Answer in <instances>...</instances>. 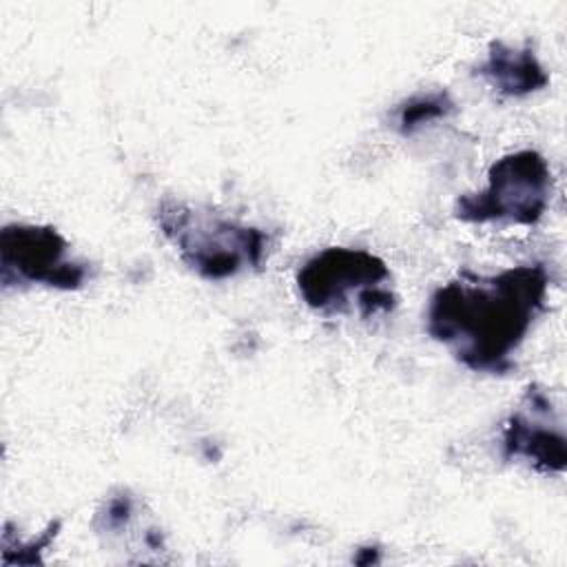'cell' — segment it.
<instances>
[{"mask_svg":"<svg viewBox=\"0 0 567 567\" xmlns=\"http://www.w3.org/2000/svg\"><path fill=\"white\" fill-rule=\"evenodd\" d=\"M547 290L543 264H520L496 275L461 270L432 292L425 332L467 370L507 374L545 310Z\"/></svg>","mask_w":567,"mask_h":567,"instance_id":"6da1fadb","label":"cell"},{"mask_svg":"<svg viewBox=\"0 0 567 567\" xmlns=\"http://www.w3.org/2000/svg\"><path fill=\"white\" fill-rule=\"evenodd\" d=\"M155 221L179 259L208 281L261 268L270 246L266 230L175 197L157 202Z\"/></svg>","mask_w":567,"mask_h":567,"instance_id":"7a4b0ae2","label":"cell"},{"mask_svg":"<svg viewBox=\"0 0 567 567\" xmlns=\"http://www.w3.org/2000/svg\"><path fill=\"white\" fill-rule=\"evenodd\" d=\"M390 279L388 264L370 250L332 246L308 257L295 284L303 303L323 317L372 319L396 308Z\"/></svg>","mask_w":567,"mask_h":567,"instance_id":"3957f363","label":"cell"},{"mask_svg":"<svg viewBox=\"0 0 567 567\" xmlns=\"http://www.w3.org/2000/svg\"><path fill=\"white\" fill-rule=\"evenodd\" d=\"M551 190V168L538 151L507 153L489 166L485 188L454 202V217L465 224L534 226L543 219Z\"/></svg>","mask_w":567,"mask_h":567,"instance_id":"277c9868","label":"cell"},{"mask_svg":"<svg viewBox=\"0 0 567 567\" xmlns=\"http://www.w3.org/2000/svg\"><path fill=\"white\" fill-rule=\"evenodd\" d=\"M89 277V264L71 255L69 241L53 226H2L0 281L4 290L24 286L80 290Z\"/></svg>","mask_w":567,"mask_h":567,"instance_id":"5b68a950","label":"cell"},{"mask_svg":"<svg viewBox=\"0 0 567 567\" xmlns=\"http://www.w3.org/2000/svg\"><path fill=\"white\" fill-rule=\"evenodd\" d=\"M503 456L540 474H560L567 465L563 421L549 394L532 383L503 425Z\"/></svg>","mask_w":567,"mask_h":567,"instance_id":"8992f818","label":"cell"},{"mask_svg":"<svg viewBox=\"0 0 567 567\" xmlns=\"http://www.w3.org/2000/svg\"><path fill=\"white\" fill-rule=\"evenodd\" d=\"M476 73L505 97H525L547 86L549 75L529 44H509L503 40L489 42L485 60Z\"/></svg>","mask_w":567,"mask_h":567,"instance_id":"52a82bcc","label":"cell"},{"mask_svg":"<svg viewBox=\"0 0 567 567\" xmlns=\"http://www.w3.org/2000/svg\"><path fill=\"white\" fill-rule=\"evenodd\" d=\"M454 109H456V104L447 91L416 93V95L403 100L401 104H396V109L392 111V122L401 135H412L421 126H425L434 120L447 117Z\"/></svg>","mask_w":567,"mask_h":567,"instance_id":"ba28073f","label":"cell"}]
</instances>
